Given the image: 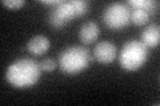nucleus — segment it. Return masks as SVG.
I'll return each mask as SVG.
<instances>
[{
	"mask_svg": "<svg viewBox=\"0 0 160 106\" xmlns=\"http://www.w3.org/2000/svg\"><path fill=\"white\" fill-rule=\"evenodd\" d=\"M140 41H142L147 48H155L158 47L160 43V28L158 24L147 25L143 29L142 36H140Z\"/></svg>",
	"mask_w": 160,
	"mask_h": 106,
	"instance_id": "nucleus-9",
	"label": "nucleus"
},
{
	"mask_svg": "<svg viewBox=\"0 0 160 106\" xmlns=\"http://www.w3.org/2000/svg\"><path fill=\"white\" fill-rule=\"evenodd\" d=\"M40 68H42V70H44V72H53L55 69L58 68V62L55 58H44L40 61Z\"/></svg>",
	"mask_w": 160,
	"mask_h": 106,
	"instance_id": "nucleus-12",
	"label": "nucleus"
},
{
	"mask_svg": "<svg viewBox=\"0 0 160 106\" xmlns=\"http://www.w3.org/2000/svg\"><path fill=\"white\" fill-rule=\"evenodd\" d=\"M63 3V0H42V4L44 6H52V7H58Z\"/></svg>",
	"mask_w": 160,
	"mask_h": 106,
	"instance_id": "nucleus-14",
	"label": "nucleus"
},
{
	"mask_svg": "<svg viewBox=\"0 0 160 106\" xmlns=\"http://www.w3.org/2000/svg\"><path fill=\"white\" fill-rule=\"evenodd\" d=\"M127 4L132 8L144 9V11H147L149 13L156 11L158 7H159V3L155 2V0H129Z\"/></svg>",
	"mask_w": 160,
	"mask_h": 106,
	"instance_id": "nucleus-10",
	"label": "nucleus"
},
{
	"mask_svg": "<svg viewBox=\"0 0 160 106\" xmlns=\"http://www.w3.org/2000/svg\"><path fill=\"white\" fill-rule=\"evenodd\" d=\"M2 4L9 9H19L26 4V2L24 0H3Z\"/></svg>",
	"mask_w": 160,
	"mask_h": 106,
	"instance_id": "nucleus-13",
	"label": "nucleus"
},
{
	"mask_svg": "<svg viewBox=\"0 0 160 106\" xmlns=\"http://www.w3.org/2000/svg\"><path fill=\"white\" fill-rule=\"evenodd\" d=\"M116 54H118L116 45L111 41H107V40L99 43L93 49V56L96 58V61L104 65L111 64L116 58Z\"/></svg>",
	"mask_w": 160,
	"mask_h": 106,
	"instance_id": "nucleus-6",
	"label": "nucleus"
},
{
	"mask_svg": "<svg viewBox=\"0 0 160 106\" xmlns=\"http://www.w3.org/2000/svg\"><path fill=\"white\" fill-rule=\"evenodd\" d=\"M89 9V3L86 0H71L63 2L60 6L55 7L48 16V23L56 29L64 28L73 19L84 16Z\"/></svg>",
	"mask_w": 160,
	"mask_h": 106,
	"instance_id": "nucleus-3",
	"label": "nucleus"
},
{
	"mask_svg": "<svg viewBox=\"0 0 160 106\" xmlns=\"http://www.w3.org/2000/svg\"><path fill=\"white\" fill-rule=\"evenodd\" d=\"M149 16L151 13L144 11V9H138V8H133L131 9V21L135 25H144L148 23Z\"/></svg>",
	"mask_w": 160,
	"mask_h": 106,
	"instance_id": "nucleus-11",
	"label": "nucleus"
},
{
	"mask_svg": "<svg viewBox=\"0 0 160 106\" xmlns=\"http://www.w3.org/2000/svg\"><path fill=\"white\" fill-rule=\"evenodd\" d=\"M148 60V48L140 40H129L119 53V64L124 70L135 72L144 67Z\"/></svg>",
	"mask_w": 160,
	"mask_h": 106,
	"instance_id": "nucleus-4",
	"label": "nucleus"
},
{
	"mask_svg": "<svg viewBox=\"0 0 160 106\" xmlns=\"http://www.w3.org/2000/svg\"><path fill=\"white\" fill-rule=\"evenodd\" d=\"M91 64V52L82 45H72L66 48L59 57L60 69L68 76H75L84 72Z\"/></svg>",
	"mask_w": 160,
	"mask_h": 106,
	"instance_id": "nucleus-2",
	"label": "nucleus"
},
{
	"mask_svg": "<svg viewBox=\"0 0 160 106\" xmlns=\"http://www.w3.org/2000/svg\"><path fill=\"white\" fill-rule=\"evenodd\" d=\"M103 21L109 29H123L131 23V7L126 3H112L104 9Z\"/></svg>",
	"mask_w": 160,
	"mask_h": 106,
	"instance_id": "nucleus-5",
	"label": "nucleus"
},
{
	"mask_svg": "<svg viewBox=\"0 0 160 106\" xmlns=\"http://www.w3.org/2000/svg\"><path fill=\"white\" fill-rule=\"evenodd\" d=\"M51 47V41L44 35H36L28 40L27 43V50L35 56H42L47 52Z\"/></svg>",
	"mask_w": 160,
	"mask_h": 106,
	"instance_id": "nucleus-8",
	"label": "nucleus"
},
{
	"mask_svg": "<svg viewBox=\"0 0 160 106\" xmlns=\"http://www.w3.org/2000/svg\"><path fill=\"white\" fill-rule=\"evenodd\" d=\"M42 76L40 62L33 58L22 57L12 61L7 68L6 77L12 86L18 89H27L36 85Z\"/></svg>",
	"mask_w": 160,
	"mask_h": 106,
	"instance_id": "nucleus-1",
	"label": "nucleus"
},
{
	"mask_svg": "<svg viewBox=\"0 0 160 106\" xmlns=\"http://www.w3.org/2000/svg\"><path fill=\"white\" fill-rule=\"evenodd\" d=\"M100 35V28L95 21H86L79 28V39L83 44H92L98 40Z\"/></svg>",
	"mask_w": 160,
	"mask_h": 106,
	"instance_id": "nucleus-7",
	"label": "nucleus"
}]
</instances>
